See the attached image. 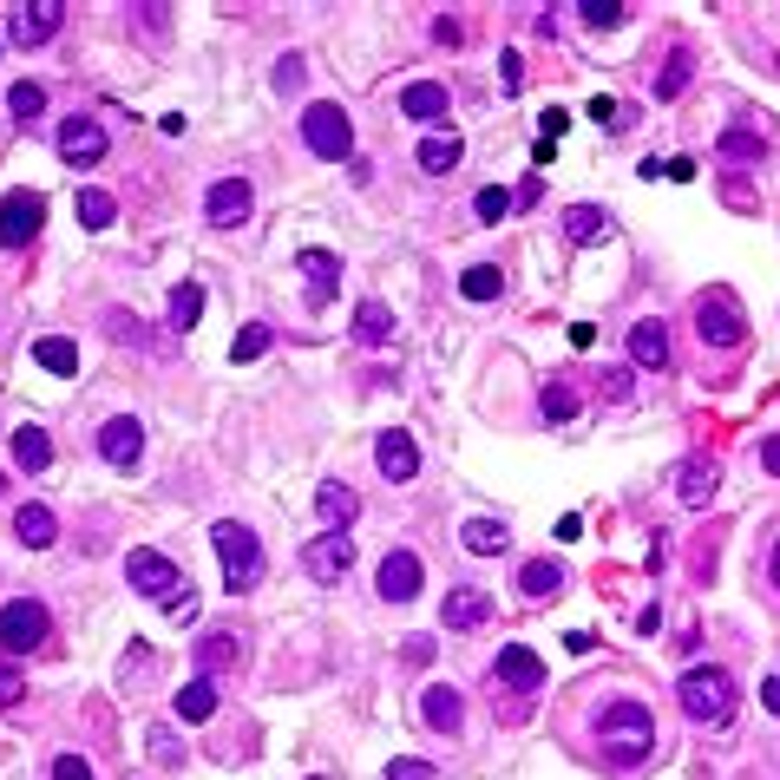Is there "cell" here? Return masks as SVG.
I'll use <instances>...</instances> for the list:
<instances>
[{
  "label": "cell",
  "instance_id": "1",
  "mask_svg": "<svg viewBox=\"0 0 780 780\" xmlns=\"http://www.w3.org/2000/svg\"><path fill=\"white\" fill-rule=\"evenodd\" d=\"M597 741L610 748V761H630V768H637L642 754L656 748L649 709H642V702H610V709L597 715Z\"/></svg>",
  "mask_w": 780,
  "mask_h": 780
},
{
  "label": "cell",
  "instance_id": "2",
  "mask_svg": "<svg viewBox=\"0 0 780 780\" xmlns=\"http://www.w3.org/2000/svg\"><path fill=\"white\" fill-rule=\"evenodd\" d=\"M211 545H216V558H223V584H230L236 597L256 590V577H263V545H256V531L236 525V518H223V525H211Z\"/></svg>",
  "mask_w": 780,
  "mask_h": 780
},
{
  "label": "cell",
  "instance_id": "3",
  "mask_svg": "<svg viewBox=\"0 0 780 780\" xmlns=\"http://www.w3.org/2000/svg\"><path fill=\"white\" fill-rule=\"evenodd\" d=\"M125 584H132V590H144V597H158V604H171L178 617L191 610V604H184V570L171 565L164 551H151V545L125 551Z\"/></svg>",
  "mask_w": 780,
  "mask_h": 780
},
{
  "label": "cell",
  "instance_id": "4",
  "mask_svg": "<svg viewBox=\"0 0 780 780\" xmlns=\"http://www.w3.org/2000/svg\"><path fill=\"white\" fill-rule=\"evenodd\" d=\"M302 144H308L315 158H328V164L355 158V125H348V112H342L335 99H315V105L302 112Z\"/></svg>",
  "mask_w": 780,
  "mask_h": 780
},
{
  "label": "cell",
  "instance_id": "5",
  "mask_svg": "<svg viewBox=\"0 0 780 780\" xmlns=\"http://www.w3.org/2000/svg\"><path fill=\"white\" fill-rule=\"evenodd\" d=\"M676 696H682V715H696V721H728L735 715V682H728V669H689L682 682H676Z\"/></svg>",
  "mask_w": 780,
  "mask_h": 780
},
{
  "label": "cell",
  "instance_id": "6",
  "mask_svg": "<svg viewBox=\"0 0 780 780\" xmlns=\"http://www.w3.org/2000/svg\"><path fill=\"white\" fill-rule=\"evenodd\" d=\"M47 637H53L47 604H33V597L0 604V649H7V656H33V649H47Z\"/></svg>",
  "mask_w": 780,
  "mask_h": 780
},
{
  "label": "cell",
  "instance_id": "7",
  "mask_svg": "<svg viewBox=\"0 0 780 780\" xmlns=\"http://www.w3.org/2000/svg\"><path fill=\"white\" fill-rule=\"evenodd\" d=\"M47 230V197L40 191H7L0 197V250H27Z\"/></svg>",
  "mask_w": 780,
  "mask_h": 780
},
{
  "label": "cell",
  "instance_id": "8",
  "mask_svg": "<svg viewBox=\"0 0 780 780\" xmlns=\"http://www.w3.org/2000/svg\"><path fill=\"white\" fill-rule=\"evenodd\" d=\"M696 328H702L709 348H735V342L748 335V315H741V302H735L728 288H709L702 308H696Z\"/></svg>",
  "mask_w": 780,
  "mask_h": 780
},
{
  "label": "cell",
  "instance_id": "9",
  "mask_svg": "<svg viewBox=\"0 0 780 780\" xmlns=\"http://www.w3.org/2000/svg\"><path fill=\"white\" fill-rule=\"evenodd\" d=\"M250 204H256V184L250 178H216L211 191H204V223L211 230H236V223H250Z\"/></svg>",
  "mask_w": 780,
  "mask_h": 780
},
{
  "label": "cell",
  "instance_id": "10",
  "mask_svg": "<svg viewBox=\"0 0 780 780\" xmlns=\"http://www.w3.org/2000/svg\"><path fill=\"white\" fill-rule=\"evenodd\" d=\"M348 565H355V538H348V531H322V538H308V545H302V570H308L315 584L348 577Z\"/></svg>",
  "mask_w": 780,
  "mask_h": 780
},
{
  "label": "cell",
  "instance_id": "11",
  "mask_svg": "<svg viewBox=\"0 0 780 780\" xmlns=\"http://www.w3.org/2000/svg\"><path fill=\"white\" fill-rule=\"evenodd\" d=\"M60 20H67V7H60V0H27V7H13L7 40H13V47H47V40L60 33Z\"/></svg>",
  "mask_w": 780,
  "mask_h": 780
},
{
  "label": "cell",
  "instance_id": "12",
  "mask_svg": "<svg viewBox=\"0 0 780 780\" xmlns=\"http://www.w3.org/2000/svg\"><path fill=\"white\" fill-rule=\"evenodd\" d=\"M105 125L99 119H60V158H67L72 171H92L99 158H105Z\"/></svg>",
  "mask_w": 780,
  "mask_h": 780
},
{
  "label": "cell",
  "instance_id": "13",
  "mask_svg": "<svg viewBox=\"0 0 780 780\" xmlns=\"http://www.w3.org/2000/svg\"><path fill=\"white\" fill-rule=\"evenodd\" d=\"M374 584H381V597H387V604H407V597H421L426 565L414 558V551H387V558H381V577H374Z\"/></svg>",
  "mask_w": 780,
  "mask_h": 780
},
{
  "label": "cell",
  "instance_id": "14",
  "mask_svg": "<svg viewBox=\"0 0 780 780\" xmlns=\"http://www.w3.org/2000/svg\"><path fill=\"white\" fill-rule=\"evenodd\" d=\"M99 453H105L112 466H125V473H132V466H139V453H144V426L132 421V414L105 421V426H99Z\"/></svg>",
  "mask_w": 780,
  "mask_h": 780
},
{
  "label": "cell",
  "instance_id": "15",
  "mask_svg": "<svg viewBox=\"0 0 780 780\" xmlns=\"http://www.w3.org/2000/svg\"><path fill=\"white\" fill-rule=\"evenodd\" d=\"M421 715H426V728L453 735V728L466 721V696H459L453 682H426V689H421Z\"/></svg>",
  "mask_w": 780,
  "mask_h": 780
},
{
  "label": "cell",
  "instance_id": "16",
  "mask_svg": "<svg viewBox=\"0 0 780 780\" xmlns=\"http://www.w3.org/2000/svg\"><path fill=\"white\" fill-rule=\"evenodd\" d=\"M374 459H381V473H387V479H401V486L421 473V446H414V433H381V439H374Z\"/></svg>",
  "mask_w": 780,
  "mask_h": 780
},
{
  "label": "cell",
  "instance_id": "17",
  "mask_svg": "<svg viewBox=\"0 0 780 780\" xmlns=\"http://www.w3.org/2000/svg\"><path fill=\"white\" fill-rule=\"evenodd\" d=\"M498 682H511V689H545V662H538L525 642H505V649H498Z\"/></svg>",
  "mask_w": 780,
  "mask_h": 780
},
{
  "label": "cell",
  "instance_id": "18",
  "mask_svg": "<svg viewBox=\"0 0 780 780\" xmlns=\"http://www.w3.org/2000/svg\"><path fill=\"white\" fill-rule=\"evenodd\" d=\"M302 276H308V308H322V302L335 295L342 256H335V250H302Z\"/></svg>",
  "mask_w": 780,
  "mask_h": 780
},
{
  "label": "cell",
  "instance_id": "19",
  "mask_svg": "<svg viewBox=\"0 0 780 780\" xmlns=\"http://www.w3.org/2000/svg\"><path fill=\"white\" fill-rule=\"evenodd\" d=\"M715 479H721V466H715V459H682V466H676V493H682V505H696V511H702V505L715 498Z\"/></svg>",
  "mask_w": 780,
  "mask_h": 780
},
{
  "label": "cell",
  "instance_id": "20",
  "mask_svg": "<svg viewBox=\"0 0 780 780\" xmlns=\"http://www.w3.org/2000/svg\"><path fill=\"white\" fill-rule=\"evenodd\" d=\"M486 617H493V597H486V590L459 584V590L446 597V630H479Z\"/></svg>",
  "mask_w": 780,
  "mask_h": 780
},
{
  "label": "cell",
  "instance_id": "21",
  "mask_svg": "<svg viewBox=\"0 0 780 780\" xmlns=\"http://www.w3.org/2000/svg\"><path fill=\"white\" fill-rule=\"evenodd\" d=\"M446 105H453V99H446V85H433V79H414V85L401 92V112H407V119H421V125H439V119H446Z\"/></svg>",
  "mask_w": 780,
  "mask_h": 780
},
{
  "label": "cell",
  "instance_id": "22",
  "mask_svg": "<svg viewBox=\"0 0 780 780\" xmlns=\"http://www.w3.org/2000/svg\"><path fill=\"white\" fill-rule=\"evenodd\" d=\"M13 531H20L27 551H47V545L60 538V518H53L47 505H20V511H13Z\"/></svg>",
  "mask_w": 780,
  "mask_h": 780
},
{
  "label": "cell",
  "instance_id": "23",
  "mask_svg": "<svg viewBox=\"0 0 780 780\" xmlns=\"http://www.w3.org/2000/svg\"><path fill=\"white\" fill-rule=\"evenodd\" d=\"M13 459H20V473H47V466H53L47 426H13Z\"/></svg>",
  "mask_w": 780,
  "mask_h": 780
},
{
  "label": "cell",
  "instance_id": "24",
  "mask_svg": "<svg viewBox=\"0 0 780 780\" xmlns=\"http://www.w3.org/2000/svg\"><path fill=\"white\" fill-rule=\"evenodd\" d=\"M315 518H322V531H348V518H355V493H348L342 479H328V486L315 493Z\"/></svg>",
  "mask_w": 780,
  "mask_h": 780
},
{
  "label": "cell",
  "instance_id": "25",
  "mask_svg": "<svg viewBox=\"0 0 780 780\" xmlns=\"http://www.w3.org/2000/svg\"><path fill=\"white\" fill-rule=\"evenodd\" d=\"M355 342H367V348H387L394 342V308L387 302H361L355 308Z\"/></svg>",
  "mask_w": 780,
  "mask_h": 780
},
{
  "label": "cell",
  "instance_id": "26",
  "mask_svg": "<svg viewBox=\"0 0 780 780\" xmlns=\"http://www.w3.org/2000/svg\"><path fill=\"white\" fill-rule=\"evenodd\" d=\"M518 590H525V597H538V604H545V597H558V590H565V565H558V558H531V565L518 570Z\"/></svg>",
  "mask_w": 780,
  "mask_h": 780
},
{
  "label": "cell",
  "instance_id": "27",
  "mask_svg": "<svg viewBox=\"0 0 780 780\" xmlns=\"http://www.w3.org/2000/svg\"><path fill=\"white\" fill-rule=\"evenodd\" d=\"M630 361H637V367H662V361H669V328H662V322H637V328H630Z\"/></svg>",
  "mask_w": 780,
  "mask_h": 780
},
{
  "label": "cell",
  "instance_id": "28",
  "mask_svg": "<svg viewBox=\"0 0 780 780\" xmlns=\"http://www.w3.org/2000/svg\"><path fill=\"white\" fill-rule=\"evenodd\" d=\"M505 538H511V531H505L498 518H466V525H459V545H466V551H479V558H498V551H505Z\"/></svg>",
  "mask_w": 780,
  "mask_h": 780
},
{
  "label": "cell",
  "instance_id": "29",
  "mask_svg": "<svg viewBox=\"0 0 780 780\" xmlns=\"http://www.w3.org/2000/svg\"><path fill=\"white\" fill-rule=\"evenodd\" d=\"M565 236L570 243H604V236H610V211H604V204H577V211L565 216Z\"/></svg>",
  "mask_w": 780,
  "mask_h": 780
},
{
  "label": "cell",
  "instance_id": "30",
  "mask_svg": "<svg viewBox=\"0 0 780 780\" xmlns=\"http://www.w3.org/2000/svg\"><path fill=\"white\" fill-rule=\"evenodd\" d=\"M197 315H204V283H191V276H184V283L171 288V328H178V335H191V328H197Z\"/></svg>",
  "mask_w": 780,
  "mask_h": 780
},
{
  "label": "cell",
  "instance_id": "31",
  "mask_svg": "<svg viewBox=\"0 0 780 780\" xmlns=\"http://www.w3.org/2000/svg\"><path fill=\"white\" fill-rule=\"evenodd\" d=\"M459 151H466V144L453 139V132H433V139H421V171L426 178H446V171L459 164Z\"/></svg>",
  "mask_w": 780,
  "mask_h": 780
},
{
  "label": "cell",
  "instance_id": "32",
  "mask_svg": "<svg viewBox=\"0 0 780 780\" xmlns=\"http://www.w3.org/2000/svg\"><path fill=\"white\" fill-rule=\"evenodd\" d=\"M33 361H40L47 374H60V381L79 374V348H72L67 335H40V342H33Z\"/></svg>",
  "mask_w": 780,
  "mask_h": 780
},
{
  "label": "cell",
  "instance_id": "33",
  "mask_svg": "<svg viewBox=\"0 0 780 780\" xmlns=\"http://www.w3.org/2000/svg\"><path fill=\"white\" fill-rule=\"evenodd\" d=\"M178 715H184V721H211L216 715V682L211 676H197V682L178 689Z\"/></svg>",
  "mask_w": 780,
  "mask_h": 780
},
{
  "label": "cell",
  "instance_id": "34",
  "mask_svg": "<svg viewBox=\"0 0 780 780\" xmlns=\"http://www.w3.org/2000/svg\"><path fill=\"white\" fill-rule=\"evenodd\" d=\"M498 288H505V276H498L493 263H473V270L459 276V295H466V302H498Z\"/></svg>",
  "mask_w": 780,
  "mask_h": 780
},
{
  "label": "cell",
  "instance_id": "35",
  "mask_svg": "<svg viewBox=\"0 0 780 780\" xmlns=\"http://www.w3.org/2000/svg\"><path fill=\"white\" fill-rule=\"evenodd\" d=\"M721 158H728V164H761L768 144H761V132H741V125H735V132H721Z\"/></svg>",
  "mask_w": 780,
  "mask_h": 780
},
{
  "label": "cell",
  "instance_id": "36",
  "mask_svg": "<svg viewBox=\"0 0 780 780\" xmlns=\"http://www.w3.org/2000/svg\"><path fill=\"white\" fill-rule=\"evenodd\" d=\"M7 112H13V119H40V112H47V85H33V79L7 85Z\"/></svg>",
  "mask_w": 780,
  "mask_h": 780
},
{
  "label": "cell",
  "instance_id": "37",
  "mask_svg": "<svg viewBox=\"0 0 780 780\" xmlns=\"http://www.w3.org/2000/svg\"><path fill=\"white\" fill-rule=\"evenodd\" d=\"M112 216H119V204H112V191H92V184L79 191V223H85V230H105Z\"/></svg>",
  "mask_w": 780,
  "mask_h": 780
},
{
  "label": "cell",
  "instance_id": "38",
  "mask_svg": "<svg viewBox=\"0 0 780 780\" xmlns=\"http://www.w3.org/2000/svg\"><path fill=\"white\" fill-rule=\"evenodd\" d=\"M538 407H545V421H558V426H565V421H577V407H584V401H577V387H565V381H551Z\"/></svg>",
  "mask_w": 780,
  "mask_h": 780
},
{
  "label": "cell",
  "instance_id": "39",
  "mask_svg": "<svg viewBox=\"0 0 780 780\" xmlns=\"http://www.w3.org/2000/svg\"><path fill=\"white\" fill-rule=\"evenodd\" d=\"M263 348H270V322H243L236 342H230V361H256Z\"/></svg>",
  "mask_w": 780,
  "mask_h": 780
},
{
  "label": "cell",
  "instance_id": "40",
  "mask_svg": "<svg viewBox=\"0 0 780 780\" xmlns=\"http://www.w3.org/2000/svg\"><path fill=\"white\" fill-rule=\"evenodd\" d=\"M197 662H204V669H230V662H236V637H230V630H211V637L197 642Z\"/></svg>",
  "mask_w": 780,
  "mask_h": 780
},
{
  "label": "cell",
  "instance_id": "41",
  "mask_svg": "<svg viewBox=\"0 0 780 780\" xmlns=\"http://www.w3.org/2000/svg\"><path fill=\"white\" fill-rule=\"evenodd\" d=\"M505 211H511V191H505V184H486V191L473 197V216H479V223H498Z\"/></svg>",
  "mask_w": 780,
  "mask_h": 780
},
{
  "label": "cell",
  "instance_id": "42",
  "mask_svg": "<svg viewBox=\"0 0 780 780\" xmlns=\"http://www.w3.org/2000/svg\"><path fill=\"white\" fill-rule=\"evenodd\" d=\"M570 13H577L584 27H617V20H624V7H617V0H577Z\"/></svg>",
  "mask_w": 780,
  "mask_h": 780
},
{
  "label": "cell",
  "instance_id": "43",
  "mask_svg": "<svg viewBox=\"0 0 780 780\" xmlns=\"http://www.w3.org/2000/svg\"><path fill=\"white\" fill-rule=\"evenodd\" d=\"M682 85H689V53H676V60L662 67V79H656V99H676Z\"/></svg>",
  "mask_w": 780,
  "mask_h": 780
},
{
  "label": "cell",
  "instance_id": "44",
  "mask_svg": "<svg viewBox=\"0 0 780 780\" xmlns=\"http://www.w3.org/2000/svg\"><path fill=\"white\" fill-rule=\"evenodd\" d=\"M20 696H27V676H20V669H13V656H7V662H0V709H13Z\"/></svg>",
  "mask_w": 780,
  "mask_h": 780
},
{
  "label": "cell",
  "instance_id": "45",
  "mask_svg": "<svg viewBox=\"0 0 780 780\" xmlns=\"http://www.w3.org/2000/svg\"><path fill=\"white\" fill-rule=\"evenodd\" d=\"M105 322H112V335H119V342H125V348H144L139 322H132V315H125V308H112V315H105Z\"/></svg>",
  "mask_w": 780,
  "mask_h": 780
},
{
  "label": "cell",
  "instance_id": "46",
  "mask_svg": "<svg viewBox=\"0 0 780 780\" xmlns=\"http://www.w3.org/2000/svg\"><path fill=\"white\" fill-rule=\"evenodd\" d=\"M387 780H439V774H433L426 761H407V754H401V761H387Z\"/></svg>",
  "mask_w": 780,
  "mask_h": 780
},
{
  "label": "cell",
  "instance_id": "47",
  "mask_svg": "<svg viewBox=\"0 0 780 780\" xmlns=\"http://www.w3.org/2000/svg\"><path fill=\"white\" fill-rule=\"evenodd\" d=\"M498 85H505V92H525V60H518V53H505V60H498Z\"/></svg>",
  "mask_w": 780,
  "mask_h": 780
},
{
  "label": "cell",
  "instance_id": "48",
  "mask_svg": "<svg viewBox=\"0 0 780 780\" xmlns=\"http://www.w3.org/2000/svg\"><path fill=\"white\" fill-rule=\"evenodd\" d=\"M53 780H92L85 754H60V761H53Z\"/></svg>",
  "mask_w": 780,
  "mask_h": 780
},
{
  "label": "cell",
  "instance_id": "49",
  "mask_svg": "<svg viewBox=\"0 0 780 780\" xmlns=\"http://www.w3.org/2000/svg\"><path fill=\"white\" fill-rule=\"evenodd\" d=\"M433 656H439V642L433 637H407V662H414V669H426Z\"/></svg>",
  "mask_w": 780,
  "mask_h": 780
},
{
  "label": "cell",
  "instance_id": "50",
  "mask_svg": "<svg viewBox=\"0 0 780 780\" xmlns=\"http://www.w3.org/2000/svg\"><path fill=\"white\" fill-rule=\"evenodd\" d=\"M295 85H302V60L288 53L283 67H276V92H295Z\"/></svg>",
  "mask_w": 780,
  "mask_h": 780
},
{
  "label": "cell",
  "instance_id": "51",
  "mask_svg": "<svg viewBox=\"0 0 780 780\" xmlns=\"http://www.w3.org/2000/svg\"><path fill=\"white\" fill-rule=\"evenodd\" d=\"M565 125H570V112H565V105H551V112H545V139L558 144V132H565Z\"/></svg>",
  "mask_w": 780,
  "mask_h": 780
},
{
  "label": "cell",
  "instance_id": "52",
  "mask_svg": "<svg viewBox=\"0 0 780 780\" xmlns=\"http://www.w3.org/2000/svg\"><path fill=\"white\" fill-rule=\"evenodd\" d=\"M433 40L439 47H459V20H433Z\"/></svg>",
  "mask_w": 780,
  "mask_h": 780
},
{
  "label": "cell",
  "instance_id": "53",
  "mask_svg": "<svg viewBox=\"0 0 780 780\" xmlns=\"http://www.w3.org/2000/svg\"><path fill=\"white\" fill-rule=\"evenodd\" d=\"M590 119L597 125H617V99H590Z\"/></svg>",
  "mask_w": 780,
  "mask_h": 780
},
{
  "label": "cell",
  "instance_id": "54",
  "mask_svg": "<svg viewBox=\"0 0 780 780\" xmlns=\"http://www.w3.org/2000/svg\"><path fill=\"white\" fill-rule=\"evenodd\" d=\"M761 702H768V715L780 721V676H768V682H761Z\"/></svg>",
  "mask_w": 780,
  "mask_h": 780
},
{
  "label": "cell",
  "instance_id": "55",
  "mask_svg": "<svg viewBox=\"0 0 780 780\" xmlns=\"http://www.w3.org/2000/svg\"><path fill=\"white\" fill-rule=\"evenodd\" d=\"M565 649H570V656H584V649H597V637H590V630H570Z\"/></svg>",
  "mask_w": 780,
  "mask_h": 780
},
{
  "label": "cell",
  "instance_id": "56",
  "mask_svg": "<svg viewBox=\"0 0 780 780\" xmlns=\"http://www.w3.org/2000/svg\"><path fill=\"white\" fill-rule=\"evenodd\" d=\"M761 466H768V473H774V479H780V433H774V439H768V446H761Z\"/></svg>",
  "mask_w": 780,
  "mask_h": 780
},
{
  "label": "cell",
  "instance_id": "57",
  "mask_svg": "<svg viewBox=\"0 0 780 780\" xmlns=\"http://www.w3.org/2000/svg\"><path fill=\"white\" fill-rule=\"evenodd\" d=\"M768 570H774V590H780V545H774V558H768Z\"/></svg>",
  "mask_w": 780,
  "mask_h": 780
},
{
  "label": "cell",
  "instance_id": "58",
  "mask_svg": "<svg viewBox=\"0 0 780 780\" xmlns=\"http://www.w3.org/2000/svg\"><path fill=\"white\" fill-rule=\"evenodd\" d=\"M315 780H322V774H315Z\"/></svg>",
  "mask_w": 780,
  "mask_h": 780
}]
</instances>
